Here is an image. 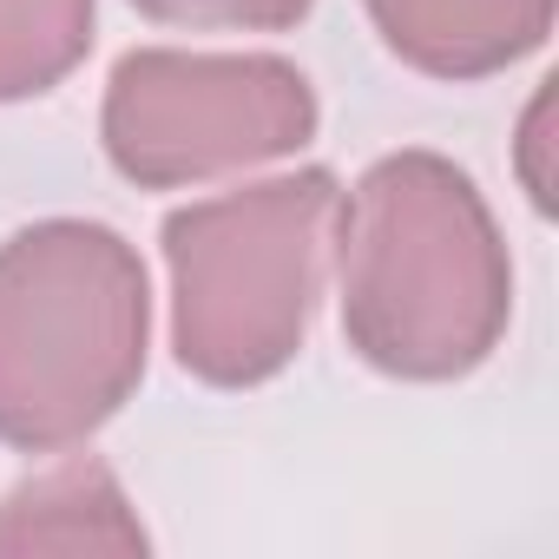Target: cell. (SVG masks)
I'll list each match as a JSON object with an SVG mask.
<instances>
[{
	"label": "cell",
	"mask_w": 559,
	"mask_h": 559,
	"mask_svg": "<svg viewBox=\"0 0 559 559\" xmlns=\"http://www.w3.org/2000/svg\"><path fill=\"white\" fill-rule=\"evenodd\" d=\"M343 336L395 382L474 376L513 323V263L474 178L441 152H389L336 198Z\"/></svg>",
	"instance_id": "obj_1"
},
{
	"label": "cell",
	"mask_w": 559,
	"mask_h": 559,
	"mask_svg": "<svg viewBox=\"0 0 559 559\" xmlns=\"http://www.w3.org/2000/svg\"><path fill=\"white\" fill-rule=\"evenodd\" d=\"M152 284L93 217H47L0 243V441L67 454L145 382Z\"/></svg>",
	"instance_id": "obj_2"
},
{
	"label": "cell",
	"mask_w": 559,
	"mask_h": 559,
	"mask_svg": "<svg viewBox=\"0 0 559 559\" xmlns=\"http://www.w3.org/2000/svg\"><path fill=\"white\" fill-rule=\"evenodd\" d=\"M336 198V178L310 165L165 217L171 349L185 376L257 389L290 369L330 276Z\"/></svg>",
	"instance_id": "obj_3"
},
{
	"label": "cell",
	"mask_w": 559,
	"mask_h": 559,
	"mask_svg": "<svg viewBox=\"0 0 559 559\" xmlns=\"http://www.w3.org/2000/svg\"><path fill=\"white\" fill-rule=\"evenodd\" d=\"M106 158L145 191L276 165L317 139V93L276 53L139 47L112 67L99 112Z\"/></svg>",
	"instance_id": "obj_4"
},
{
	"label": "cell",
	"mask_w": 559,
	"mask_h": 559,
	"mask_svg": "<svg viewBox=\"0 0 559 559\" xmlns=\"http://www.w3.org/2000/svg\"><path fill=\"white\" fill-rule=\"evenodd\" d=\"M395 60L428 80H493L546 47L552 0H362Z\"/></svg>",
	"instance_id": "obj_5"
},
{
	"label": "cell",
	"mask_w": 559,
	"mask_h": 559,
	"mask_svg": "<svg viewBox=\"0 0 559 559\" xmlns=\"http://www.w3.org/2000/svg\"><path fill=\"white\" fill-rule=\"evenodd\" d=\"M145 526L112 467L73 454L0 500V552H145Z\"/></svg>",
	"instance_id": "obj_6"
},
{
	"label": "cell",
	"mask_w": 559,
	"mask_h": 559,
	"mask_svg": "<svg viewBox=\"0 0 559 559\" xmlns=\"http://www.w3.org/2000/svg\"><path fill=\"white\" fill-rule=\"evenodd\" d=\"M93 47V0H0V106L53 93Z\"/></svg>",
	"instance_id": "obj_7"
},
{
	"label": "cell",
	"mask_w": 559,
	"mask_h": 559,
	"mask_svg": "<svg viewBox=\"0 0 559 559\" xmlns=\"http://www.w3.org/2000/svg\"><path fill=\"white\" fill-rule=\"evenodd\" d=\"M132 8L145 21L185 27V34H284L317 0H132Z\"/></svg>",
	"instance_id": "obj_8"
},
{
	"label": "cell",
	"mask_w": 559,
	"mask_h": 559,
	"mask_svg": "<svg viewBox=\"0 0 559 559\" xmlns=\"http://www.w3.org/2000/svg\"><path fill=\"white\" fill-rule=\"evenodd\" d=\"M546 119H552V80L533 93L526 119H520V185L533 198V211L546 217L552 211V171H546Z\"/></svg>",
	"instance_id": "obj_9"
}]
</instances>
